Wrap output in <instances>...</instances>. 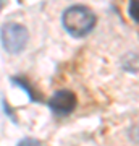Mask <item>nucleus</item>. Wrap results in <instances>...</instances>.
<instances>
[{
  "label": "nucleus",
  "mask_w": 139,
  "mask_h": 146,
  "mask_svg": "<svg viewBox=\"0 0 139 146\" xmlns=\"http://www.w3.org/2000/svg\"><path fill=\"white\" fill-rule=\"evenodd\" d=\"M49 106L57 114H70L76 107V96L68 89H62V91H57L50 98Z\"/></svg>",
  "instance_id": "7ed1b4c3"
},
{
  "label": "nucleus",
  "mask_w": 139,
  "mask_h": 146,
  "mask_svg": "<svg viewBox=\"0 0 139 146\" xmlns=\"http://www.w3.org/2000/svg\"><path fill=\"white\" fill-rule=\"evenodd\" d=\"M2 46L8 54L16 55L24 50L28 44V29L18 23H7L2 28Z\"/></svg>",
  "instance_id": "f03ea898"
},
{
  "label": "nucleus",
  "mask_w": 139,
  "mask_h": 146,
  "mask_svg": "<svg viewBox=\"0 0 139 146\" xmlns=\"http://www.w3.org/2000/svg\"><path fill=\"white\" fill-rule=\"evenodd\" d=\"M129 15H131V18H133L134 21L139 23V0L129 3Z\"/></svg>",
  "instance_id": "20e7f679"
},
{
  "label": "nucleus",
  "mask_w": 139,
  "mask_h": 146,
  "mask_svg": "<svg viewBox=\"0 0 139 146\" xmlns=\"http://www.w3.org/2000/svg\"><path fill=\"white\" fill-rule=\"evenodd\" d=\"M63 26L71 36L82 37L89 34L96 26V15L88 7L73 5L63 13Z\"/></svg>",
  "instance_id": "f257e3e1"
},
{
  "label": "nucleus",
  "mask_w": 139,
  "mask_h": 146,
  "mask_svg": "<svg viewBox=\"0 0 139 146\" xmlns=\"http://www.w3.org/2000/svg\"><path fill=\"white\" fill-rule=\"evenodd\" d=\"M18 146H41V143L34 138H24V140L20 141V145Z\"/></svg>",
  "instance_id": "39448f33"
}]
</instances>
